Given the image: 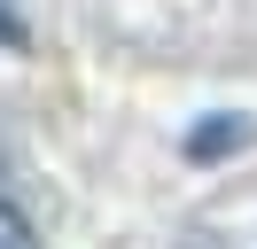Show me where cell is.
<instances>
[{"mask_svg": "<svg viewBox=\"0 0 257 249\" xmlns=\"http://www.w3.org/2000/svg\"><path fill=\"white\" fill-rule=\"evenodd\" d=\"M24 39H32V31H24V16L0 0V47H24Z\"/></svg>", "mask_w": 257, "mask_h": 249, "instance_id": "3", "label": "cell"}, {"mask_svg": "<svg viewBox=\"0 0 257 249\" xmlns=\"http://www.w3.org/2000/svg\"><path fill=\"white\" fill-rule=\"evenodd\" d=\"M241 140H249V117H203V125L187 133V156L203 164V156H218V148H241Z\"/></svg>", "mask_w": 257, "mask_h": 249, "instance_id": "1", "label": "cell"}, {"mask_svg": "<svg viewBox=\"0 0 257 249\" xmlns=\"http://www.w3.org/2000/svg\"><path fill=\"white\" fill-rule=\"evenodd\" d=\"M0 249H39V233H32V218L16 210V202L0 195Z\"/></svg>", "mask_w": 257, "mask_h": 249, "instance_id": "2", "label": "cell"}]
</instances>
